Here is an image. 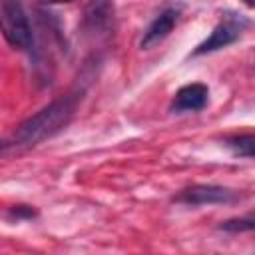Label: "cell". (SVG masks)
Instances as JSON below:
<instances>
[{
    "label": "cell",
    "mask_w": 255,
    "mask_h": 255,
    "mask_svg": "<svg viewBox=\"0 0 255 255\" xmlns=\"http://www.w3.org/2000/svg\"><path fill=\"white\" fill-rule=\"evenodd\" d=\"M80 98H82L80 92H70V94L50 102L34 116L26 118L10 133V137L4 139L2 151L6 153L8 149H16V151L28 149V147H34V145L54 137L56 133H60L72 122V118L78 110Z\"/></svg>",
    "instance_id": "6da1fadb"
},
{
    "label": "cell",
    "mask_w": 255,
    "mask_h": 255,
    "mask_svg": "<svg viewBox=\"0 0 255 255\" xmlns=\"http://www.w3.org/2000/svg\"><path fill=\"white\" fill-rule=\"evenodd\" d=\"M245 6H249V8H255V0H241Z\"/></svg>",
    "instance_id": "7c38bea8"
},
{
    "label": "cell",
    "mask_w": 255,
    "mask_h": 255,
    "mask_svg": "<svg viewBox=\"0 0 255 255\" xmlns=\"http://www.w3.org/2000/svg\"><path fill=\"white\" fill-rule=\"evenodd\" d=\"M177 20H179V8H177V6H167V8H163V10L149 22V26L145 28L139 46H141L143 50H149V48L157 46L159 42H163V40L171 34V30L175 28Z\"/></svg>",
    "instance_id": "8992f818"
},
{
    "label": "cell",
    "mask_w": 255,
    "mask_h": 255,
    "mask_svg": "<svg viewBox=\"0 0 255 255\" xmlns=\"http://www.w3.org/2000/svg\"><path fill=\"white\" fill-rule=\"evenodd\" d=\"M36 215H38V211L34 207H30V205H12L8 209V217H14L16 221L18 219H32Z\"/></svg>",
    "instance_id": "30bf717a"
},
{
    "label": "cell",
    "mask_w": 255,
    "mask_h": 255,
    "mask_svg": "<svg viewBox=\"0 0 255 255\" xmlns=\"http://www.w3.org/2000/svg\"><path fill=\"white\" fill-rule=\"evenodd\" d=\"M223 145L239 157H255V133H237L223 139Z\"/></svg>",
    "instance_id": "ba28073f"
},
{
    "label": "cell",
    "mask_w": 255,
    "mask_h": 255,
    "mask_svg": "<svg viewBox=\"0 0 255 255\" xmlns=\"http://www.w3.org/2000/svg\"><path fill=\"white\" fill-rule=\"evenodd\" d=\"M42 4H66V2H74V0H40Z\"/></svg>",
    "instance_id": "8fae6325"
},
{
    "label": "cell",
    "mask_w": 255,
    "mask_h": 255,
    "mask_svg": "<svg viewBox=\"0 0 255 255\" xmlns=\"http://www.w3.org/2000/svg\"><path fill=\"white\" fill-rule=\"evenodd\" d=\"M116 8L112 0H90L82 16V32L88 38H104L114 28Z\"/></svg>",
    "instance_id": "5b68a950"
},
{
    "label": "cell",
    "mask_w": 255,
    "mask_h": 255,
    "mask_svg": "<svg viewBox=\"0 0 255 255\" xmlns=\"http://www.w3.org/2000/svg\"><path fill=\"white\" fill-rule=\"evenodd\" d=\"M2 34L6 42L22 52L34 50V34L30 20L18 0H2Z\"/></svg>",
    "instance_id": "7a4b0ae2"
},
{
    "label": "cell",
    "mask_w": 255,
    "mask_h": 255,
    "mask_svg": "<svg viewBox=\"0 0 255 255\" xmlns=\"http://www.w3.org/2000/svg\"><path fill=\"white\" fill-rule=\"evenodd\" d=\"M209 100V88L205 84H187L175 92V98L169 106L173 114H183V112H199L207 106Z\"/></svg>",
    "instance_id": "52a82bcc"
},
{
    "label": "cell",
    "mask_w": 255,
    "mask_h": 255,
    "mask_svg": "<svg viewBox=\"0 0 255 255\" xmlns=\"http://www.w3.org/2000/svg\"><path fill=\"white\" fill-rule=\"evenodd\" d=\"M247 18H243L241 14H229L225 16L213 30L211 34L191 52V56H203V54H211L217 52L229 44H233L235 40H239V36L243 34L245 26H247Z\"/></svg>",
    "instance_id": "277c9868"
},
{
    "label": "cell",
    "mask_w": 255,
    "mask_h": 255,
    "mask_svg": "<svg viewBox=\"0 0 255 255\" xmlns=\"http://www.w3.org/2000/svg\"><path fill=\"white\" fill-rule=\"evenodd\" d=\"M221 231L227 233H243V231H255V211L243 217H233V219H225L219 223Z\"/></svg>",
    "instance_id": "9c48e42d"
},
{
    "label": "cell",
    "mask_w": 255,
    "mask_h": 255,
    "mask_svg": "<svg viewBox=\"0 0 255 255\" xmlns=\"http://www.w3.org/2000/svg\"><path fill=\"white\" fill-rule=\"evenodd\" d=\"M237 199H241V195L235 189L223 187V185H213V183H195L189 187H183L179 193L173 195L175 203H183V205H227V203H235Z\"/></svg>",
    "instance_id": "3957f363"
}]
</instances>
